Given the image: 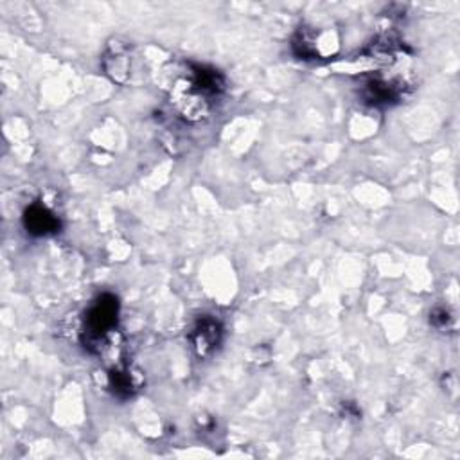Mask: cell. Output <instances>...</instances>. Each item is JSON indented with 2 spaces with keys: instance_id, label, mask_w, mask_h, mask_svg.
Wrapping results in <instances>:
<instances>
[{
  "instance_id": "obj_1",
  "label": "cell",
  "mask_w": 460,
  "mask_h": 460,
  "mask_svg": "<svg viewBox=\"0 0 460 460\" xmlns=\"http://www.w3.org/2000/svg\"><path fill=\"white\" fill-rule=\"evenodd\" d=\"M225 78L207 65H189V74L171 88V103L180 118L191 123L203 121L212 111L214 101L225 92Z\"/></svg>"
},
{
  "instance_id": "obj_2",
  "label": "cell",
  "mask_w": 460,
  "mask_h": 460,
  "mask_svg": "<svg viewBox=\"0 0 460 460\" xmlns=\"http://www.w3.org/2000/svg\"><path fill=\"white\" fill-rule=\"evenodd\" d=\"M119 324V299L113 294H101L87 310L81 327L83 348L94 355H101Z\"/></svg>"
},
{
  "instance_id": "obj_3",
  "label": "cell",
  "mask_w": 460,
  "mask_h": 460,
  "mask_svg": "<svg viewBox=\"0 0 460 460\" xmlns=\"http://www.w3.org/2000/svg\"><path fill=\"white\" fill-rule=\"evenodd\" d=\"M292 47L303 60H320V58L331 56L338 43L331 31L322 33L313 27H301L294 38Z\"/></svg>"
},
{
  "instance_id": "obj_4",
  "label": "cell",
  "mask_w": 460,
  "mask_h": 460,
  "mask_svg": "<svg viewBox=\"0 0 460 460\" xmlns=\"http://www.w3.org/2000/svg\"><path fill=\"white\" fill-rule=\"evenodd\" d=\"M223 326L218 318L214 317H200L191 333H189V340L193 343V349L196 353L198 358H209L212 356L223 341Z\"/></svg>"
},
{
  "instance_id": "obj_5",
  "label": "cell",
  "mask_w": 460,
  "mask_h": 460,
  "mask_svg": "<svg viewBox=\"0 0 460 460\" xmlns=\"http://www.w3.org/2000/svg\"><path fill=\"white\" fill-rule=\"evenodd\" d=\"M24 226L27 234L34 238H47L60 233L62 221L43 203H33L24 212Z\"/></svg>"
},
{
  "instance_id": "obj_6",
  "label": "cell",
  "mask_w": 460,
  "mask_h": 460,
  "mask_svg": "<svg viewBox=\"0 0 460 460\" xmlns=\"http://www.w3.org/2000/svg\"><path fill=\"white\" fill-rule=\"evenodd\" d=\"M141 385H142L141 374L128 364L115 365L108 371V388L121 401L134 397L139 392Z\"/></svg>"
},
{
  "instance_id": "obj_7",
  "label": "cell",
  "mask_w": 460,
  "mask_h": 460,
  "mask_svg": "<svg viewBox=\"0 0 460 460\" xmlns=\"http://www.w3.org/2000/svg\"><path fill=\"white\" fill-rule=\"evenodd\" d=\"M103 71L111 81L125 83L130 76L128 45L119 43V42L110 43V47L103 58Z\"/></svg>"
},
{
  "instance_id": "obj_8",
  "label": "cell",
  "mask_w": 460,
  "mask_h": 460,
  "mask_svg": "<svg viewBox=\"0 0 460 460\" xmlns=\"http://www.w3.org/2000/svg\"><path fill=\"white\" fill-rule=\"evenodd\" d=\"M430 324L439 331H446L453 326V317L446 308H435L430 313Z\"/></svg>"
},
{
  "instance_id": "obj_9",
  "label": "cell",
  "mask_w": 460,
  "mask_h": 460,
  "mask_svg": "<svg viewBox=\"0 0 460 460\" xmlns=\"http://www.w3.org/2000/svg\"><path fill=\"white\" fill-rule=\"evenodd\" d=\"M343 416H348V418H360L362 412L353 405V402H343Z\"/></svg>"
}]
</instances>
